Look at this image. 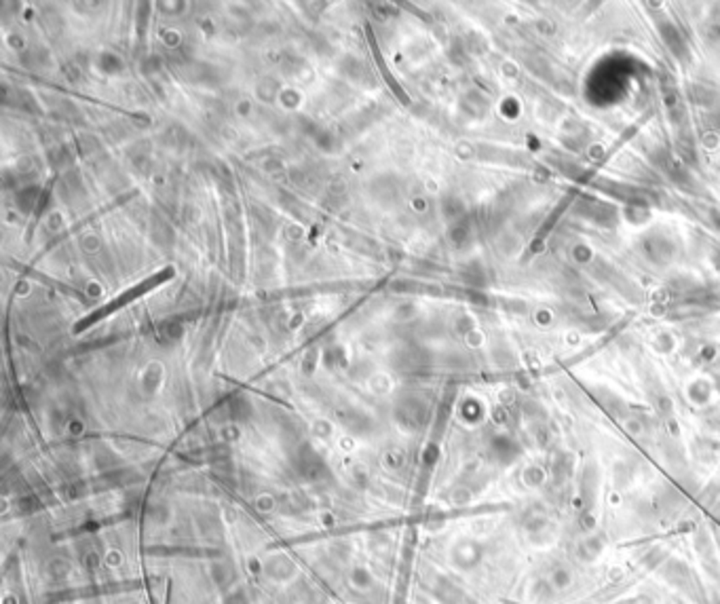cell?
Instances as JSON below:
<instances>
[{"label": "cell", "mask_w": 720, "mask_h": 604, "mask_svg": "<svg viewBox=\"0 0 720 604\" xmlns=\"http://www.w3.org/2000/svg\"><path fill=\"white\" fill-rule=\"evenodd\" d=\"M171 277H174V268L169 266V268H163V270L155 273L152 277H148V279L140 281L138 285L129 287V289H127V291H123L121 296L112 298V300L108 302V305H104V307L96 309V311H93L91 315H87V317H83V320H81V322L74 326V334H81V332H85L87 328H91V326H93V324H98L100 320H104V317L112 315L117 309H123L125 305H129V302H133L136 298H140V296L148 294V291H150V289H155L157 285H161V283L169 281Z\"/></svg>", "instance_id": "obj_1"}, {"label": "cell", "mask_w": 720, "mask_h": 604, "mask_svg": "<svg viewBox=\"0 0 720 604\" xmlns=\"http://www.w3.org/2000/svg\"><path fill=\"white\" fill-rule=\"evenodd\" d=\"M366 37H368V43H370V49H372V53H374V58H377V64H379V68L383 70V77H385V81H387V85H391V89L395 91V96L400 98V102H404V104H408L410 100H408V96L404 93V89L395 83V79H393V74L387 70V66H385V60H383V55H381V51H379V47H377V41H374V32L370 30V26L366 28Z\"/></svg>", "instance_id": "obj_2"}]
</instances>
